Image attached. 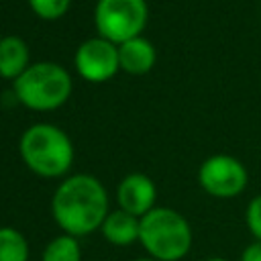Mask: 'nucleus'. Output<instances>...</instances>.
<instances>
[{
  "instance_id": "16",
  "label": "nucleus",
  "mask_w": 261,
  "mask_h": 261,
  "mask_svg": "<svg viewBox=\"0 0 261 261\" xmlns=\"http://www.w3.org/2000/svg\"><path fill=\"white\" fill-rule=\"evenodd\" d=\"M241 261H261V241H253L241 253Z\"/></svg>"
},
{
  "instance_id": "1",
  "label": "nucleus",
  "mask_w": 261,
  "mask_h": 261,
  "mask_svg": "<svg viewBox=\"0 0 261 261\" xmlns=\"http://www.w3.org/2000/svg\"><path fill=\"white\" fill-rule=\"evenodd\" d=\"M51 212L57 226L71 237H86L108 216L106 188L88 173H77L59 184L51 200Z\"/></svg>"
},
{
  "instance_id": "14",
  "label": "nucleus",
  "mask_w": 261,
  "mask_h": 261,
  "mask_svg": "<svg viewBox=\"0 0 261 261\" xmlns=\"http://www.w3.org/2000/svg\"><path fill=\"white\" fill-rule=\"evenodd\" d=\"M69 2L71 0H29L31 8L41 18H47V20H55V18L63 16L65 10L69 8Z\"/></svg>"
},
{
  "instance_id": "17",
  "label": "nucleus",
  "mask_w": 261,
  "mask_h": 261,
  "mask_svg": "<svg viewBox=\"0 0 261 261\" xmlns=\"http://www.w3.org/2000/svg\"><path fill=\"white\" fill-rule=\"evenodd\" d=\"M133 261H157V259H153V257H139V259H133Z\"/></svg>"
},
{
  "instance_id": "12",
  "label": "nucleus",
  "mask_w": 261,
  "mask_h": 261,
  "mask_svg": "<svg viewBox=\"0 0 261 261\" xmlns=\"http://www.w3.org/2000/svg\"><path fill=\"white\" fill-rule=\"evenodd\" d=\"M0 261H29V243L12 226H0Z\"/></svg>"
},
{
  "instance_id": "13",
  "label": "nucleus",
  "mask_w": 261,
  "mask_h": 261,
  "mask_svg": "<svg viewBox=\"0 0 261 261\" xmlns=\"http://www.w3.org/2000/svg\"><path fill=\"white\" fill-rule=\"evenodd\" d=\"M41 261H82V249L75 237L59 234L45 247Z\"/></svg>"
},
{
  "instance_id": "6",
  "label": "nucleus",
  "mask_w": 261,
  "mask_h": 261,
  "mask_svg": "<svg viewBox=\"0 0 261 261\" xmlns=\"http://www.w3.org/2000/svg\"><path fill=\"white\" fill-rule=\"evenodd\" d=\"M247 169L232 155H212L198 169L202 190L214 198H234L247 188Z\"/></svg>"
},
{
  "instance_id": "10",
  "label": "nucleus",
  "mask_w": 261,
  "mask_h": 261,
  "mask_svg": "<svg viewBox=\"0 0 261 261\" xmlns=\"http://www.w3.org/2000/svg\"><path fill=\"white\" fill-rule=\"evenodd\" d=\"M118 63L126 73H147L155 65V49L147 39L135 37L118 45Z\"/></svg>"
},
{
  "instance_id": "4",
  "label": "nucleus",
  "mask_w": 261,
  "mask_h": 261,
  "mask_svg": "<svg viewBox=\"0 0 261 261\" xmlns=\"http://www.w3.org/2000/svg\"><path fill=\"white\" fill-rule=\"evenodd\" d=\"M14 94L18 102L33 110L59 108L71 94L69 73L51 61H39L29 65L14 80Z\"/></svg>"
},
{
  "instance_id": "2",
  "label": "nucleus",
  "mask_w": 261,
  "mask_h": 261,
  "mask_svg": "<svg viewBox=\"0 0 261 261\" xmlns=\"http://www.w3.org/2000/svg\"><path fill=\"white\" fill-rule=\"evenodd\" d=\"M139 243L157 261H179L192 249V228L177 210L153 208L141 218Z\"/></svg>"
},
{
  "instance_id": "18",
  "label": "nucleus",
  "mask_w": 261,
  "mask_h": 261,
  "mask_svg": "<svg viewBox=\"0 0 261 261\" xmlns=\"http://www.w3.org/2000/svg\"><path fill=\"white\" fill-rule=\"evenodd\" d=\"M204 261H226V259H222V257H208V259H204Z\"/></svg>"
},
{
  "instance_id": "15",
  "label": "nucleus",
  "mask_w": 261,
  "mask_h": 261,
  "mask_svg": "<svg viewBox=\"0 0 261 261\" xmlns=\"http://www.w3.org/2000/svg\"><path fill=\"white\" fill-rule=\"evenodd\" d=\"M245 222L249 232L255 237V241H261V194L255 196L245 210Z\"/></svg>"
},
{
  "instance_id": "8",
  "label": "nucleus",
  "mask_w": 261,
  "mask_h": 261,
  "mask_svg": "<svg viewBox=\"0 0 261 261\" xmlns=\"http://www.w3.org/2000/svg\"><path fill=\"white\" fill-rule=\"evenodd\" d=\"M120 210L143 218L147 212H151L155 208V198H157V190L155 184L151 181V177H147L145 173H128L120 184H118V192H116Z\"/></svg>"
},
{
  "instance_id": "11",
  "label": "nucleus",
  "mask_w": 261,
  "mask_h": 261,
  "mask_svg": "<svg viewBox=\"0 0 261 261\" xmlns=\"http://www.w3.org/2000/svg\"><path fill=\"white\" fill-rule=\"evenodd\" d=\"M29 67V47L20 37L8 35L0 39V75L16 80Z\"/></svg>"
},
{
  "instance_id": "5",
  "label": "nucleus",
  "mask_w": 261,
  "mask_h": 261,
  "mask_svg": "<svg viewBox=\"0 0 261 261\" xmlns=\"http://www.w3.org/2000/svg\"><path fill=\"white\" fill-rule=\"evenodd\" d=\"M96 29L102 39L122 45L135 37L147 24L145 0H98L94 12Z\"/></svg>"
},
{
  "instance_id": "7",
  "label": "nucleus",
  "mask_w": 261,
  "mask_h": 261,
  "mask_svg": "<svg viewBox=\"0 0 261 261\" xmlns=\"http://www.w3.org/2000/svg\"><path fill=\"white\" fill-rule=\"evenodd\" d=\"M75 69L88 82H104L118 69V47L102 37L84 41L75 51Z\"/></svg>"
},
{
  "instance_id": "9",
  "label": "nucleus",
  "mask_w": 261,
  "mask_h": 261,
  "mask_svg": "<svg viewBox=\"0 0 261 261\" xmlns=\"http://www.w3.org/2000/svg\"><path fill=\"white\" fill-rule=\"evenodd\" d=\"M102 234L110 245L116 247H126L139 241V230H141V218L124 212V210H114L108 212L106 220L102 222Z\"/></svg>"
},
{
  "instance_id": "3",
  "label": "nucleus",
  "mask_w": 261,
  "mask_h": 261,
  "mask_svg": "<svg viewBox=\"0 0 261 261\" xmlns=\"http://www.w3.org/2000/svg\"><path fill=\"white\" fill-rule=\"evenodd\" d=\"M20 155L33 173L41 177H59L71 167L73 147L61 128L41 122L22 133Z\"/></svg>"
}]
</instances>
